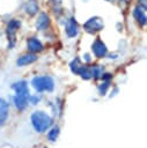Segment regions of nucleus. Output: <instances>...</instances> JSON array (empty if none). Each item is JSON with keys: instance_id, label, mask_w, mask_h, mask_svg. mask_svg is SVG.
<instances>
[{"instance_id": "39448f33", "label": "nucleus", "mask_w": 147, "mask_h": 148, "mask_svg": "<svg viewBox=\"0 0 147 148\" xmlns=\"http://www.w3.org/2000/svg\"><path fill=\"white\" fill-rule=\"evenodd\" d=\"M83 28L89 34H94V32H97V31H101L103 28H104V23H103V20L98 16H94V17H90L84 24H83Z\"/></svg>"}, {"instance_id": "f8f14e48", "label": "nucleus", "mask_w": 147, "mask_h": 148, "mask_svg": "<svg viewBox=\"0 0 147 148\" xmlns=\"http://www.w3.org/2000/svg\"><path fill=\"white\" fill-rule=\"evenodd\" d=\"M8 117V103L0 98V126L6 121Z\"/></svg>"}, {"instance_id": "ddd939ff", "label": "nucleus", "mask_w": 147, "mask_h": 148, "mask_svg": "<svg viewBox=\"0 0 147 148\" xmlns=\"http://www.w3.org/2000/svg\"><path fill=\"white\" fill-rule=\"evenodd\" d=\"M36 60H37V57L35 54H25V56L20 57L17 59L16 64L19 66H24V65H29V64H31V62H34Z\"/></svg>"}, {"instance_id": "2eb2a0df", "label": "nucleus", "mask_w": 147, "mask_h": 148, "mask_svg": "<svg viewBox=\"0 0 147 148\" xmlns=\"http://www.w3.org/2000/svg\"><path fill=\"white\" fill-rule=\"evenodd\" d=\"M81 66H82V65H81V62H80V59H79V58L73 59V60H72V62L69 64L71 71H72L74 74H76V73H78V71H79V68H80Z\"/></svg>"}, {"instance_id": "4468645a", "label": "nucleus", "mask_w": 147, "mask_h": 148, "mask_svg": "<svg viewBox=\"0 0 147 148\" xmlns=\"http://www.w3.org/2000/svg\"><path fill=\"white\" fill-rule=\"evenodd\" d=\"M79 75H81L82 79H86V80H89L90 77H93V67H88V66H81L78 71Z\"/></svg>"}, {"instance_id": "0eeeda50", "label": "nucleus", "mask_w": 147, "mask_h": 148, "mask_svg": "<svg viewBox=\"0 0 147 148\" xmlns=\"http://www.w3.org/2000/svg\"><path fill=\"white\" fill-rule=\"evenodd\" d=\"M91 50H93L94 54L97 58H103L106 54V46H105V44L101 39H96L94 42V44L91 46Z\"/></svg>"}, {"instance_id": "423d86ee", "label": "nucleus", "mask_w": 147, "mask_h": 148, "mask_svg": "<svg viewBox=\"0 0 147 148\" xmlns=\"http://www.w3.org/2000/svg\"><path fill=\"white\" fill-rule=\"evenodd\" d=\"M133 16L140 25H145L146 20H147V17H146V6H144L141 3L137 5L135 8L133 9Z\"/></svg>"}, {"instance_id": "6ab92c4d", "label": "nucleus", "mask_w": 147, "mask_h": 148, "mask_svg": "<svg viewBox=\"0 0 147 148\" xmlns=\"http://www.w3.org/2000/svg\"><path fill=\"white\" fill-rule=\"evenodd\" d=\"M120 1H122V3L124 2V3H126V5H127V3H128V2L131 1V0H120Z\"/></svg>"}, {"instance_id": "dca6fc26", "label": "nucleus", "mask_w": 147, "mask_h": 148, "mask_svg": "<svg viewBox=\"0 0 147 148\" xmlns=\"http://www.w3.org/2000/svg\"><path fill=\"white\" fill-rule=\"evenodd\" d=\"M58 134H59V128H58V127H54V128H52V130L49 132L47 138H49L51 141H54V140H57Z\"/></svg>"}, {"instance_id": "9d476101", "label": "nucleus", "mask_w": 147, "mask_h": 148, "mask_svg": "<svg viewBox=\"0 0 147 148\" xmlns=\"http://www.w3.org/2000/svg\"><path fill=\"white\" fill-rule=\"evenodd\" d=\"M49 24H50V18H49L47 14L41 13L39 16H38V18H37V21H36V28H37V30H44V29H46L49 27Z\"/></svg>"}, {"instance_id": "20e7f679", "label": "nucleus", "mask_w": 147, "mask_h": 148, "mask_svg": "<svg viewBox=\"0 0 147 148\" xmlns=\"http://www.w3.org/2000/svg\"><path fill=\"white\" fill-rule=\"evenodd\" d=\"M20 27H21V22L16 18L10 20L7 24L6 32H7V37L9 40V44H8L9 49H13V46L15 45V35H16V31L20 29Z\"/></svg>"}, {"instance_id": "f3484780", "label": "nucleus", "mask_w": 147, "mask_h": 148, "mask_svg": "<svg viewBox=\"0 0 147 148\" xmlns=\"http://www.w3.org/2000/svg\"><path fill=\"white\" fill-rule=\"evenodd\" d=\"M109 83H110V80H103V83L98 87V91H100L101 95H104L105 94V91H106V89L109 87Z\"/></svg>"}, {"instance_id": "7ed1b4c3", "label": "nucleus", "mask_w": 147, "mask_h": 148, "mask_svg": "<svg viewBox=\"0 0 147 148\" xmlns=\"http://www.w3.org/2000/svg\"><path fill=\"white\" fill-rule=\"evenodd\" d=\"M32 87L36 89V91H52L54 88V82L51 76H36L31 81Z\"/></svg>"}, {"instance_id": "aec40b11", "label": "nucleus", "mask_w": 147, "mask_h": 148, "mask_svg": "<svg viewBox=\"0 0 147 148\" xmlns=\"http://www.w3.org/2000/svg\"><path fill=\"white\" fill-rule=\"evenodd\" d=\"M106 1H110V2H112V1H115V0H106Z\"/></svg>"}, {"instance_id": "f03ea898", "label": "nucleus", "mask_w": 147, "mask_h": 148, "mask_svg": "<svg viewBox=\"0 0 147 148\" xmlns=\"http://www.w3.org/2000/svg\"><path fill=\"white\" fill-rule=\"evenodd\" d=\"M31 123H32L34 128L37 132L42 133V132L46 131L51 126L52 119L47 113H45L43 111H35L31 114Z\"/></svg>"}, {"instance_id": "a211bd4d", "label": "nucleus", "mask_w": 147, "mask_h": 148, "mask_svg": "<svg viewBox=\"0 0 147 148\" xmlns=\"http://www.w3.org/2000/svg\"><path fill=\"white\" fill-rule=\"evenodd\" d=\"M29 99L31 101L32 104H36V103H38V101H39V97H38V96H30Z\"/></svg>"}, {"instance_id": "f257e3e1", "label": "nucleus", "mask_w": 147, "mask_h": 148, "mask_svg": "<svg viewBox=\"0 0 147 148\" xmlns=\"http://www.w3.org/2000/svg\"><path fill=\"white\" fill-rule=\"evenodd\" d=\"M12 88L15 90L16 95L14 96V103H15V106L19 109V110H24L28 105V102H29V88H28V84L25 81H20V82H16L12 86Z\"/></svg>"}, {"instance_id": "6e6552de", "label": "nucleus", "mask_w": 147, "mask_h": 148, "mask_svg": "<svg viewBox=\"0 0 147 148\" xmlns=\"http://www.w3.org/2000/svg\"><path fill=\"white\" fill-rule=\"evenodd\" d=\"M65 30H66V34L68 37H75L78 35V23H76L74 17H71L67 21Z\"/></svg>"}, {"instance_id": "1a4fd4ad", "label": "nucleus", "mask_w": 147, "mask_h": 148, "mask_svg": "<svg viewBox=\"0 0 147 148\" xmlns=\"http://www.w3.org/2000/svg\"><path fill=\"white\" fill-rule=\"evenodd\" d=\"M23 9L29 16H32L38 12V3L36 0H28L23 5Z\"/></svg>"}, {"instance_id": "9b49d317", "label": "nucleus", "mask_w": 147, "mask_h": 148, "mask_svg": "<svg viewBox=\"0 0 147 148\" xmlns=\"http://www.w3.org/2000/svg\"><path fill=\"white\" fill-rule=\"evenodd\" d=\"M27 46H28V50L32 53H36V52H39L43 50V45L42 43L37 39V38H29L28 42H27Z\"/></svg>"}]
</instances>
